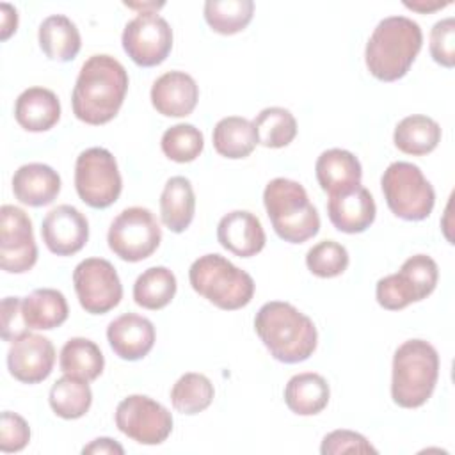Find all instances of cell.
Masks as SVG:
<instances>
[{
	"label": "cell",
	"mask_w": 455,
	"mask_h": 455,
	"mask_svg": "<svg viewBox=\"0 0 455 455\" xmlns=\"http://www.w3.org/2000/svg\"><path fill=\"white\" fill-rule=\"evenodd\" d=\"M389 210L403 220H423L432 213L435 192L421 169L411 162H393L380 178Z\"/></svg>",
	"instance_id": "cell-7"
},
{
	"label": "cell",
	"mask_w": 455,
	"mask_h": 455,
	"mask_svg": "<svg viewBox=\"0 0 455 455\" xmlns=\"http://www.w3.org/2000/svg\"><path fill=\"white\" fill-rule=\"evenodd\" d=\"M196 212V194L190 180L172 176L167 180L160 196V217L172 233H183Z\"/></svg>",
	"instance_id": "cell-25"
},
{
	"label": "cell",
	"mask_w": 455,
	"mask_h": 455,
	"mask_svg": "<svg viewBox=\"0 0 455 455\" xmlns=\"http://www.w3.org/2000/svg\"><path fill=\"white\" fill-rule=\"evenodd\" d=\"M0 14H2V28H0V37L2 41L9 39L11 34L16 32L18 27V12L12 5L9 4H2L0 5Z\"/></svg>",
	"instance_id": "cell-43"
},
{
	"label": "cell",
	"mask_w": 455,
	"mask_h": 455,
	"mask_svg": "<svg viewBox=\"0 0 455 455\" xmlns=\"http://www.w3.org/2000/svg\"><path fill=\"white\" fill-rule=\"evenodd\" d=\"M160 146L169 160L187 164L201 155L204 148V139L199 128H196L194 124L178 123L164 132Z\"/></svg>",
	"instance_id": "cell-36"
},
{
	"label": "cell",
	"mask_w": 455,
	"mask_h": 455,
	"mask_svg": "<svg viewBox=\"0 0 455 455\" xmlns=\"http://www.w3.org/2000/svg\"><path fill=\"white\" fill-rule=\"evenodd\" d=\"M197 100L199 87L185 71H167L153 82L151 103L162 116L185 117L192 114Z\"/></svg>",
	"instance_id": "cell-19"
},
{
	"label": "cell",
	"mask_w": 455,
	"mask_h": 455,
	"mask_svg": "<svg viewBox=\"0 0 455 455\" xmlns=\"http://www.w3.org/2000/svg\"><path fill=\"white\" fill-rule=\"evenodd\" d=\"M437 263L427 254L407 258L396 274L377 281V302L387 311H398L412 302L427 299L437 284Z\"/></svg>",
	"instance_id": "cell-8"
},
{
	"label": "cell",
	"mask_w": 455,
	"mask_h": 455,
	"mask_svg": "<svg viewBox=\"0 0 455 455\" xmlns=\"http://www.w3.org/2000/svg\"><path fill=\"white\" fill-rule=\"evenodd\" d=\"M306 265L309 272L318 277H336L347 270L348 252L341 243L334 240H323L307 251Z\"/></svg>",
	"instance_id": "cell-37"
},
{
	"label": "cell",
	"mask_w": 455,
	"mask_h": 455,
	"mask_svg": "<svg viewBox=\"0 0 455 455\" xmlns=\"http://www.w3.org/2000/svg\"><path fill=\"white\" fill-rule=\"evenodd\" d=\"M423 44V34L407 16H389L373 28L364 52L368 71L380 82L407 75Z\"/></svg>",
	"instance_id": "cell-3"
},
{
	"label": "cell",
	"mask_w": 455,
	"mask_h": 455,
	"mask_svg": "<svg viewBox=\"0 0 455 455\" xmlns=\"http://www.w3.org/2000/svg\"><path fill=\"white\" fill-rule=\"evenodd\" d=\"M393 140L402 153L421 156L437 148L441 140V126L428 116L412 114L396 124Z\"/></svg>",
	"instance_id": "cell-29"
},
{
	"label": "cell",
	"mask_w": 455,
	"mask_h": 455,
	"mask_svg": "<svg viewBox=\"0 0 455 455\" xmlns=\"http://www.w3.org/2000/svg\"><path fill=\"white\" fill-rule=\"evenodd\" d=\"M39 46L43 53L59 62L73 60L82 46L76 25L64 14H52L39 25Z\"/></svg>",
	"instance_id": "cell-26"
},
{
	"label": "cell",
	"mask_w": 455,
	"mask_h": 455,
	"mask_svg": "<svg viewBox=\"0 0 455 455\" xmlns=\"http://www.w3.org/2000/svg\"><path fill=\"white\" fill-rule=\"evenodd\" d=\"M217 240L229 252L240 258L256 256L267 242L259 219L245 210L226 213L217 226Z\"/></svg>",
	"instance_id": "cell-20"
},
{
	"label": "cell",
	"mask_w": 455,
	"mask_h": 455,
	"mask_svg": "<svg viewBox=\"0 0 455 455\" xmlns=\"http://www.w3.org/2000/svg\"><path fill=\"white\" fill-rule=\"evenodd\" d=\"M188 279L194 291L226 311L247 306L254 295L252 277L220 254L199 256L190 265Z\"/></svg>",
	"instance_id": "cell-6"
},
{
	"label": "cell",
	"mask_w": 455,
	"mask_h": 455,
	"mask_svg": "<svg viewBox=\"0 0 455 455\" xmlns=\"http://www.w3.org/2000/svg\"><path fill=\"white\" fill-rule=\"evenodd\" d=\"M37 261L32 220L18 206L0 210V267L9 274L28 272Z\"/></svg>",
	"instance_id": "cell-14"
},
{
	"label": "cell",
	"mask_w": 455,
	"mask_h": 455,
	"mask_svg": "<svg viewBox=\"0 0 455 455\" xmlns=\"http://www.w3.org/2000/svg\"><path fill=\"white\" fill-rule=\"evenodd\" d=\"M41 236L50 252L71 256L84 249L89 238L85 215L71 204H59L41 222Z\"/></svg>",
	"instance_id": "cell-16"
},
{
	"label": "cell",
	"mask_w": 455,
	"mask_h": 455,
	"mask_svg": "<svg viewBox=\"0 0 455 455\" xmlns=\"http://www.w3.org/2000/svg\"><path fill=\"white\" fill-rule=\"evenodd\" d=\"M117 428L140 444H160L172 432L171 412L146 395H130L116 409Z\"/></svg>",
	"instance_id": "cell-12"
},
{
	"label": "cell",
	"mask_w": 455,
	"mask_h": 455,
	"mask_svg": "<svg viewBox=\"0 0 455 455\" xmlns=\"http://www.w3.org/2000/svg\"><path fill=\"white\" fill-rule=\"evenodd\" d=\"M75 188L91 208H108L121 194L123 180L114 155L105 148L82 151L75 164Z\"/></svg>",
	"instance_id": "cell-9"
},
{
	"label": "cell",
	"mask_w": 455,
	"mask_h": 455,
	"mask_svg": "<svg viewBox=\"0 0 455 455\" xmlns=\"http://www.w3.org/2000/svg\"><path fill=\"white\" fill-rule=\"evenodd\" d=\"M14 119L27 132H46L60 119V101L46 87H28L16 100Z\"/></svg>",
	"instance_id": "cell-23"
},
{
	"label": "cell",
	"mask_w": 455,
	"mask_h": 455,
	"mask_svg": "<svg viewBox=\"0 0 455 455\" xmlns=\"http://www.w3.org/2000/svg\"><path fill=\"white\" fill-rule=\"evenodd\" d=\"M215 389L212 380L203 373L181 375L171 389V403L181 414H197L210 407Z\"/></svg>",
	"instance_id": "cell-35"
},
{
	"label": "cell",
	"mask_w": 455,
	"mask_h": 455,
	"mask_svg": "<svg viewBox=\"0 0 455 455\" xmlns=\"http://www.w3.org/2000/svg\"><path fill=\"white\" fill-rule=\"evenodd\" d=\"M53 363L55 348L48 338L27 331L11 341L7 368L16 380L25 384L43 382L52 373Z\"/></svg>",
	"instance_id": "cell-15"
},
{
	"label": "cell",
	"mask_w": 455,
	"mask_h": 455,
	"mask_svg": "<svg viewBox=\"0 0 455 455\" xmlns=\"http://www.w3.org/2000/svg\"><path fill=\"white\" fill-rule=\"evenodd\" d=\"M82 453H94V455H101V453H114V455H123L124 450L119 443H116L110 437H98L94 439L91 444L82 448Z\"/></svg>",
	"instance_id": "cell-42"
},
{
	"label": "cell",
	"mask_w": 455,
	"mask_h": 455,
	"mask_svg": "<svg viewBox=\"0 0 455 455\" xmlns=\"http://www.w3.org/2000/svg\"><path fill=\"white\" fill-rule=\"evenodd\" d=\"M14 197L28 206H46L60 192V176L46 164H25L12 176Z\"/></svg>",
	"instance_id": "cell-21"
},
{
	"label": "cell",
	"mask_w": 455,
	"mask_h": 455,
	"mask_svg": "<svg viewBox=\"0 0 455 455\" xmlns=\"http://www.w3.org/2000/svg\"><path fill=\"white\" fill-rule=\"evenodd\" d=\"M377 206L373 196L363 185H357L347 192L329 196L327 215L332 226L341 233H363L375 220Z\"/></svg>",
	"instance_id": "cell-17"
},
{
	"label": "cell",
	"mask_w": 455,
	"mask_h": 455,
	"mask_svg": "<svg viewBox=\"0 0 455 455\" xmlns=\"http://www.w3.org/2000/svg\"><path fill=\"white\" fill-rule=\"evenodd\" d=\"M320 451L323 455H339V453H377V450L368 443V439L352 430H332L322 441Z\"/></svg>",
	"instance_id": "cell-40"
},
{
	"label": "cell",
	"mask_w": 455,
	"mask_h": 455,
	"mask_svg": "<svg viewBox=\"0 0 455 455\" xmlns=\"http://www.w3.org/2000/svg\"><path fill=\"white\" fill-rule=\"evenodd\" d=\"M162 229L151 210L132 206L110 224L107 242L110 251L124 261L137 263L149 258L160 245Z\"/></svg>",
	"instance_id": "cell-10"
},
{
	"label": "cell",
	"mask_w": 455,
	"mask_h": 455,
	"mask_svg": "<svg viewBox=\"0 0 455 455\" xmlns=\"http://www.w3.org/2000/svg\"><path fill=\"white\" fill-rule=\"evenodd\" d=\"M73 284L85 313L103 315L123 299V284L114 265L103 258H87L73 270Z\"/></svg>",
	"instance_id": "cell-11"
},
{
	"label": "cell",
	"mask_w": 455,
	"mask_h": 455,
	"mask_svg": "<svg viewBox=\"0 0 455 455\" xmlns=\"http://www.w3.org/2000/svg\"><path fill=\"white\" fill-rule=\"evenodd\" d=\"M252 0H208L204 2V20L210 28L222 36L242 32L252 20Z\"/></svg>",
	"instance_id": "cell-33"
},
{
	"label": "cell",
	"mask_w": 455,
	"mask_h": 455,
	"mask_svg": "<svg viewBox=\"0 0 455 455\" xmlns=\"http://www.w3.org/2000/svg\"><path fill=\"white\" fill-rule=\"evenodd\" d=\"M123 48L128 57L142 68L162 64L172 50V30L169 23L153 11L139 12L123 30Z\"/></svg>",
	"instance_id": "cell-13"
},
{
	"label": "cell",
	"mask_w": 455,
	"mask_h": 455,
	"mask_svg": "<svg viewBox=\"0 0 455 455\" xmlns=\"http://www.w3.org/2000/svg\"><path fill=\"white\" fill-rule=\"evenodd\" d=\"M315 174L322 190H325L329 196H334L361 185L363 169L354 153L332 148L316 158Z\"/></svg>",
	"instance_id": "cell-22"
},
{
	"label": "cell",
	"mask_w": 455,
	"mask_h": 455,
	"mask_svg": "<svg viewBox=\"0 0 455 455\" xmlns=\"http://www.w3.org/2000/svg\"><path fill=\"white\" fill-rule=\"evenodd\" d=\"M450 2H425V0H418V2H403L405 7L418 11V12H432L435 9H443L446 7Z\"/></svg>",
	"instance_id": "cell-44"
},
{
	"label": "cell",
	"mask_w": 455,
	"mask_h": 455,
	"mask_svg": "<svg viewBox=\"0 0 455 455\" xmlns=\"http://www.w3.org/2000/svg\"><path fill=\"white\" fill-rule=\"evenodd\" d=\"M263 204L274 231L284 242L302 243L320 231V215L299 181L274 178L263 190Z\"/></svg>",
	"instance_id": "cell-5"
},
{
	"label": "cell",
	"mask_w": 455,
	"mask_h": 455,
	"mask_svg": "<svg viewBox=\"0 0 455 455\" xmlns=\"http://www.w3.org/2000/svg\"><path fill=\"white\" fill-rule=\"evenodd\" d=\"M27 331L28 327L21 316V297H5L2 300V338L14 341Z\"/></svg>",
	"instance_id": "cell-41"
},
{
	"label": "cell",
	"mask_w": 455,
	"mask_h": 455,
	"mask_svg": "<svg viewBox=\"0 0 455 455\" xmlns=\"http://www.w3.org/2000/svg\"><path fill=\"white\" fill-rule=\"evenodd\" d=\"M68 300L59 290L39 288L21 299V316L28 329H55L68 320Z\"/></svg>",
	"instance_id": "cell-24"
},
{
	"label": "cell",
	"mask_w": 455,
	"mask_h": 455,
	"mask_svg": "<svg viewBox=\"0 0 455 455\" xmlns=\"http://www.w3.org/2000/svg\"><path fill=\"white\" fill-rule=\"evenodd\" d=\"M331 389L327 380L313 371L293 375L284 387L288 409L299 416H315L329 403Z\"/></svg>",
	"instance_id": "cell-27"
},
{
	"label": "cell",
	"mask_w": 455,
	"mask_h": 455,
	"mask_svg": "<svg viewBox=\"0 0 455 455\" xmlns=\"http://www.w3.org/2000/svg\"><path fill=\"white\" fill-rule=\"evenodd\" d=\"M176 277L165 267H151L144 270L133 284V300L144 309H162L176 295Z\"/></svg>",
	"instance_id": "cell-32"
},
{
	"label": "cell",
	"mask_w": 455,
	"mask_h": 455,
	"mask_svg": "<svg viewBox=\"0 0 455 455\" xmlns=\"http://www.w3.org/2000/svg\"><path fill=\"white\" fill-rule=\"evenodd\" d=\"M430 55L444 68L455 66V20L451 16L434 23L430 30Z\"/></svg>",
	"instance_id": "cell-38"
},
{
	"label": "cell",
	"mask_w": 455,
	"mask_h": 455,
	"mask_svg": "<svg viewBox=\"0 0 455 455\" xmlns=\"http://www.w3.org/2000/svg\"><path fill=\"white\" fill-rule=\"evenodd\" d=\"M128 91V73L124 66L107 53L91 55L76 76L71 107L76 119L100 126L112 121Z\"/></svg>",
	"instance_id": "cell-1"
},
{
	"label": "cell",
	"mask_w": 455,
	"mask_h": 455,
	"mask_svg": "<svg viewBox=\"0 0 455 455\" xmlns=\"http://www.w3.org/2000/svg\"><path fill=\"white\" fill-rule=\"evenodd\" d=\"M30 441L28 423L16 412L4 411L0 419V450L4 453L21 451Z\"/></svg>",
	"instance_id": "cell-39"
},
{
	"label": "cell",
	"mask_w": 455,
	"mask_h": 455,
	"mask_svg": "<svg viewBox=\"0 0 455 455\" xmlns=\"http://www.w3.org/2000/svg\"><path fill=\"white\" fill-rule=\"evenodd\" d=\"M48 400L52 411L59 418L78 419L89 411L92 403V391L87 380L64 373V377L52 386Z\"/></svg>",
	"instance_id": "cell-31"
},
{
	"label": "cell",
	"mask_w": 455,
	"mask_h": 455,
	"mask_svg": "<svg viewBox=\"0 0 455 455\" xmlns=\"http://www.w3.org/2000/svg\"><path fill=\"white\" fill-rule=\"evenodd\" d=\"M258 144L265 148H284L297 135V121L288 108L267 107L252 121Z\"/></svg>",
	"instance_id": "cell-34"
},
{
	"label": "cell",
	"mask_w": 455,
	"mask_h": 455,
	"mask_svg": "<svg viewBox=\"0 0 455 455\" xmlns=\"http://www.w3.org/2000/svg\"><path fill=\"white\" fill-rule=\"evenodd\" d=\"M439 377L437 350L425 339L403 341L393 355L391 398L403 409H416L432 396Z\"/></svg>",
	"instance_id": "cell-4"
},
{
	"label": "cell",
	"mask_w": 455,
	"mask_h": 455,
	"mask_svg": "<svg viewBox=\"0 0 455 455\" xmlns=\"http://www.w3.org/2000/svg\"><path fill=\"white\" fill-rule=\"evenodd\" d=\"M59 366L66 375L91 382L101 375L105 357L94 341L87 338H71L60 350Z\"/></svg>",
	"instance_id": "cell-30"
},
{
	"label": "cell",
	"mask_w": 455,
	"mask_h": 455,
	"mask_svg": "<svg viewBox=\"0 0 455 455\" xmlns=\"http://www.w3.org/2000/svg\"><path fill=\"white\" fill-rule=\"evenodd\" d=\"M107 339L116 355L124 361H139L155 345V327L146 316L124 313L108 323Z\"/></svg>",
	"instance_id": "cell-18"
},
{
	"label": "cell",
	"mask_w": 455,
	"mask_h": 455,
	"mask_svg": "<svg viewBox=\"0 0 455 455\" xmlns=\"http://www.w3.org/2000/svg\"><path fill=\"white\" fill-rule=\"evenodd\" d=\"M213 148L220 156L238 160L249 156L256 144L258 135L254 124L240 116H229L220 119L212 133Z\"/></svg>",
	"instance_id": "cell-28"
},
{
	"label": "cell",
	"mask_w": 455,
	"mask_h": 455,
	"mask_svg": "<svg viewBox=\"0 0 455 455\" xmlns=\"http://www.w3.org/2000/svg\"><path fill=\"white\" fill-rule=\"evenodd\" d=\"M254 331L270 355L286 364L309 359L318 341L313 320L283 300H270L258 309Z\"/></svg>",
	"instance_id": "cell-2"
}]
</instances>
